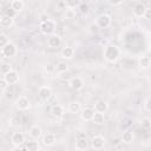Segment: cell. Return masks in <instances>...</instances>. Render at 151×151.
<instances>
[{
    "label": "cell",
    "mask_w": 151,
    "mask_h": 151,
    "mask_svg": "<svg viewBox=\"0 0 151 151\" xmlns=\"http://www.w3.org/2000/svg\"><path fill=\"white\" fill-rule=\"evenodd\" d=\"M0 53H1L2 58H13L18 53V47H17V45L14 42L9 41L4 47H0Z\"/></svg>",
    "instance_id": "cell-3"
},
{
    "label": "cell",
    "mask_w": 151,
    "mask_h": 151,
    "mask_svg": "<svg viewBox=\"0 0 151 151\" xmlns=\"http://www.w3.org/2000/svg\"><path fill=\"white\" fill-rule=\"evenodd\" d=\"M54 71H57V67H55L54 65H52V64H47V66H46V72H47V73H53Z\"/></svg>",
    "instance_id": "cell-36"
},
{
    "label": "cell",
    "mask_w": 151,
    "mask_h": 151,
    "mask_svg": "<svg viewBox=\"0 0 151 151\" xmlns=\"http://www.w3.org/2000/svg\"><path fill=\"white\" fill-rule=\"evenodd\" d=\"M55 67H57V72L58 73H63L65 71H68V65H67L66 61H59L55 65Z\"/></svg>",
    "instance_id": "cell-29"
},
{
    "label": "cell",
    "mask_w": 151,
    "mask_h": 151,
    "mask_svg": "<svg viewBox=\"0 0 151 151\" xmlns=\"http://www.w3.org/2000/svg\"><path fill=\"white\" fill-rule=\"evenodd\" d=\"M25 149L27 151H38L40 150V144L39 142H37V139H32V140H28V142H25Z\"/></svg>",
    "instance_id": "cell-23"
},
{
    "label": "cell",
    "mask_w": 151,
    "mask_h": 151,
    "mask_svg": "<svg viewBox=\"0 0 151 151\" xmlns=\"http://www.w3.org/2000/svg\"><path fill=\"white\" fill-rule=\"evenodd\" d=\"M143 106H144V110H145V111L151 112V97H149V98H146V99H145V101H144Z\"/></svg>",
    "instance_id": "cell-34"
},
{
    "label": "cell",
    "mask_w": 151,
    "mask_h": 151,
    "mask_svg": "<svg viewBox=\"0 0 151 151\" xmlns=\"http://www.w3.org/2000/svg\"><path fill=\"white\" fill-rule=\"evenodd\" d=\"M4 14H5V15H7V17H9V18H13V19H14V18L18 15V12H17V11H15L11 5H9L7 8H5V9H4Z\"/></svg>",
    "instance_id": "cell-28"
},
{
    "label": "cell",
    "mask_w": 151,
    "mask_h": 151,
    "mask_svg": "<svg viewBox=\"0 0 151 151\" xmlns=\"http://www.w3.org/2000/svg\"><path fill=\"white\" fill-rule=\"evenodd\" d=\"M61 45V37L57 33H53L48 35L47 38V46L51 48H58Z\"/></svg>",
    "instance_id": "cell-9"
},
{
    "label": "cell",
    "mask_w": 151,
    "mask_h": 151,
    "mask_svg": "<svg viewBox=\"0 0 151 151\" xmlns=\"http://www.w3.org/2000/svg\"><path fill=\"white\" fill-rule=\"evenodd\" d=\"M90 145V140H87L86 136H79L76 140V149L77 150H86Z\"/></svg>",
    "instance_id": "cell-15"
},
{
    "label": "cell",
    "mask_w": 151,
    "mask_h": 151,
    "mask_svg": "<svg viewBox=\"0 0 151 151\" xmlns=\"http://www.w3.org/2000/svg\"><path fill=\"white\" fill-rule=\"evenodd\" d=\"M78 8H79V12H80L83 15H86V14L90 12V7H88L87 4H83V2H81Z\"/></svg>",
    "instance_id": "cell-31"
},
{
    "label": "cell",
    "mask_w": 151,
    "mask_h": 151,
    "mask_svg": "<svg viewBox=\"0 0 151 151\" xmlns=\"http://www.w3.org/2000/svg\"><path fill=\"white\" fill-rule=\"evenodd\" d=\"M11 143L13 146H22L25 144V134L22 132H13L11 136Z\"/></svg>",
    "instance_id": "cell-8"
},
{
    "label": "cell",
    "mask_w": 151,
    "mask_h": 151,
    "mask_svg": "<svg viewBox=\"0 0 151 151\" xmlns=\"http://www.w3.org/2000/svg\"><path fill=\"white\" fill-rule=\"evenodd\" d=\"M149 32H150V34H151V26H150V28H149Z\"/></svg>",
    "instance_id": "cell-41"
},
{
    "label": "cell",
    "mask_w": 151,
    "mask_h": 151,
    "mask_svg": "<svg viewBox=\"0 0 151 151\" xmlns=\"http://www.w3.org/2000/svg\"><path fill=\"white\" fill-rule=\"evenodd\" d=\"M64 113H65V109L64 106L59 105V104H55L51 107V114L54 119H60L64 117Z\"/></svg>",
    "instance_id": "cell-13"
},
{
    "label": "cell",
    "mask_w": 151,
    "mask_h": 151,
    "mask_svg": "<svg viewBox=\"0 0 151 151\" xmlns=\"http://www.w3.org/2000/svg\"><path fill=\"white\" fill-rule=\"evenodd\" d=\"M81 103L80 101H78V100H72V101H70L68 103V105H67V110H68V112H71V113H79L80 111H81Z\"/></svg>",
    "instance_id": "cell-17"
},
{
    "label": "cell",
    "mask_w": 151,
    "mask_h": 151,
    "mask_svg": "<svg viewBox=\"0 0 151 151\" xmlns=\"http://www.w3.org/2000/svg\"><path fill=\"white\" fill-rule=\"evenodd\" d=\"M107 1H109V4L112 5V6H118V5H120V4L123 2V0H107Z\"/></svg>",
    "instance_id": "cell-38"
},
{
    "label": "cell",
    "mask_w": 151,
    "mask_h": 151,
    "mask_svg": "<svg viewBox=\"0 0 151 151\" xmlns=\"http://www.w3.org/2000/svg\"><path fill=\"white\" fill-rule=\"evenodd\" d=\"M42 144L45 146H53L55 143H57V136L52 132H47L42 136Z\"/></svg>",
    "instance_id": "cell-14"
},
{
    "label": "cell",
    "mask_w": 151,
    "mask_h": 151,
    "mask_svg": "<svg viewBox=\"0 0 151 151\" xmlns=\"http://www.w3.org/2000/svg\"><path fill=\"white\" fill-rule=\"evenodd\" d=\"M92 122L97 125H101L105 123V113H101V112H94V116H93V119Z\"/></svg>",
    "instance_id": "cell-25"
},
{
    "label": "cell",
    "mask_w": 151,
    "mask_h": 151,
    "mask_svg": "<svg viewBox=\"0 0 151 151\" xmlns=\"http://www.w3.org/2000/svg\"><path fill=\"white\" fill-rule=\"evenodd\" d=\"M39 19H40V21H46V20L50 19V17H48V14H46V13H41V14L39 15Z\"/></svg>",
    "instance_id": "cell-39"
},
{
    "label": "cell",
    "mask_w": 151,
    "mask_h": 151,
    "mask_svg": "<svg viewBox=\"0 0 151 151\" xmlns=\"http://www.w3.org/2000/svg\"><path fill=\"white\" fill-rule=\"evenodd\" d=\"M145 9H146L145 5L139 2V4H137V5L133 7V9H132V13H133V15H134L136 18H144V14H145Z\"/></svg>",
    "instance_id": "cell-18"
},
{
    "label": "cell",
    "mask_w": 151,
    "mask_h": 151,
    "mask_svg": "<svg viewBox=\"0 0 151 151\" xmlns=\"http://www.w3.org/2000/svg\"><path fill=\"white\" fill-rule=\"evenodd\" d=\"M111 24H112V18H111V15H109L106 13L98 15L96 19V25L99 28H107L111 26Z\"/></svg>",
    "instance_id": "cell-4"
},
{
    "label": "cell",
    "mask_w": 151,
    "mask_h": 151,
    "mask_svg": "<svg viewBox=\"0 0 151 151\" xmlns=\"http://www.w3.org/2000/svg\"><path fill=\"white\" fill-rule=\"evenodd\" d=\"M13 25H14V19L13 18H9V17H7L5 14L1 15V18H0V26L2 28H9Z\"/></svg>",
    "instance_id": "cell-19"
},
{
    "label": "cell",
    "mask_w": 151,
    "mask_h": 151,
    "mask_svg": "<svg viewBox=\"0 0 151 151\" xmlns=\"http://www.w3.org/2000/svg\"><path fill=\"white\" fill-rule=\"evenodd\" d=\"M134 139V133L131 131V130H125L123 133H122V142L123 143H126V144H130L132 143Z\"/></svg>",
    "instance_id": "cell-24"
},
{
    "label": "cell",
    "mask_w": 151,
    "mask_h": 151,
    "mask_svg": "<svg viewBox=\"0 0 151 151\" xmlns=\"http://www.w3.org/2000/svg\"><path fill=\"white\" fill-rule=\"evenodd\" d=\"M68 86L74 91H79L84 87V80L80 77H72L68 81Z\"/></svg>",
    "instance_id": "cell-11"
},
{
    "label": "cell",
    "mask_w": 151,
    "mask_h": 151,
    "mask_svg": "<svg viewBox=\"0 0 151 151\" xmlns=\"http://www.w3.org/2000/svg\"><path fill=\"white\" fill-rule=\"evenodd\" d=\"M149 123H150V119L145 118V119H143V120H142V126H144V127H150V126H151V124H149Z\"/></svg>",
    "instance_id": "cell-40"
},
{
    "label": "cell",
    "mask_w": 151,
    "mask_h": 151,
    "mask_svg": "<svg viewBox=\"0 0 151 151\" xmlns=\"http://www.w3.org/2000/svg\"><path fill=\"white\" fill-rule=\"evenodd\" d=\"M103 55H104V59H105L107 63L113 64V63H116V61L120 58L122 51H120V48H119L117 45L110 44V45H106V46L104 47V53H103Z\"/></svg>",
    "instance_id": "cell-1"
},
{
    "label": "cell",
    "mask_w": 151,
    "mask_h": 151,
    "mask_svg": "<svg viewBox=\"0 0 151 151\" xmlns=\"http://www.w3.org/2000/svg\"><path fill=\"white\" fill-rule=\"evenodd\" d=\"M55 28H57V24H55V21L52 20V19H48V20H46V21H40V24H39V29H40V32H41L42 34H45V35H51V34H53L54 31H55Z\"/></svg>",
    "instance_id": "cell-2"
},
{
    "label": "cell",
    "mask_w": 151,
    "mask_h": 151,
    "mask_svg": "<svg viewBox=\"0 0 151 151\" xmlns=\"http://www.w3.org/2000/svg\"><path fill=\"white\" fill-rule=\"evenodd\" d=\"M59 78L63 79V80H67V81H70V79H71L72 77H71V74H70L68 71H65V72H63V73H59Z\"/></svg>",
    "instance_id": "cell-35"
},
{
    "label": "cell",
    "mask_w": 151,
    "mask_h": 151,
    "mask_svg": "<svg viewBox=\"0 0 151 151\" xmlns=\"http://www.w3.org/2000/svg\"><path fill=\"white\" fill-rule=\"evenodd\" d=\"M105 143H106L105 138H104L103 136L98 134V136H93V137L91 138V140H90V146H91L93 150H101V149L105 146Z\"/></svg>",
    "instance_id": "cell-5"
},
{
    "label": "cell",
    "mask_w": 151,
    "mask_h": 151,
    "mask_svg": "<svg viewBox=\"0 0 151 151\" xmlns=\"http://www.w3.org/2000/svg\"><path fill=\"white\" fill-rule=\"evenodd\" d=\"M38 96H39V98H40L41 100H44V101L50 100V98L52 97V90H51V87H48V86H46V85L40 86L39 90H38Z\"/></svg>",
    "instance_id": "cell-10"
},
{
    "label": "cell",
    "mask_w": 151,
    "mask_h": 151,
    "mask_svg": "<svg viewBox=\"0 0 151 151\" xmlns=\"http://www.w3.org/2000/svg\"><path fill=\"white\" fill-rule=\"evenodd\" d=\"M64 4L66 6V8L74 9V8L79 7V5L81 4V0H64Z\"/></svg>",
    "instance_id": "cell-26"
},
{
    "label": "cell",
    "mask_w": 151,
    "mask_h": 151,
    "mask_svg": "<svg viewBox=\"0 0 151 151\" xmlns=\"http://www.w3.org/2000/svg\"><path fill=\"white\" fill-rule=\"evenodd\" d=\"M28 134L32 139H39L41 136H42V129L39 126V125H32L28 130Z\"/></svg>",
    "instance_id": "cell-16"
},
{
    "label": "cell",
    "mask_w": 151,
    "mask_h": 151,
    "mask_svg": "<svg viewBox=\"0 0 151 151\" xmlns=\"http://www.w3.org/2000/svg\"><path fill=\"white\" fill-rule=\"evenodd\" d=\"M150 51H151V42H150Z\"/></svg>",
    "instance_id": "cell-42"
},
{
    "label": "cell",
    "mask_w": 151,
    "mask_h": 151,
    "mask_svg": "<svg viewBox=\"0 0 151 151\" xmlns=\"http://www.w3.org/2000/svg\"><path fill=\"white\" fill-rule=\"evenodd\" d=\"M11 70H12V66H11L8 63H2V64H1V66H0V71H1L2 76H4V74H6L7 72H9Z\"/></svg>",
    "instance_id": "cell-32"
},
{
    "label": "cell",
    "mask_w": 151,
    "mask_h": 151,
    "mask_svg": "<svg viewBox=\"0 0 151 151\" xmlns=\"http://www.w3.org/2000/svg\"><path fill=\"white\" fill-rule=\"evenodd\" d=\"M15 107L20 111H26L31 107V100L25 96H20L15 100Z\"/></svg>",
    "instance_id": "cell-6"
},
{
    "label": "cell",
    "mask_w": 151,
    "mask_h": 151,
    "mask_svg": "<svg viewBox=\"0 0 151 151\" xmlns=\"http://www.w3.org/2000/svg\"><path fill=\"white\" fill-rule=\"evenodd\" d=\"M11 40H9V38H8V35L7 34H5V33H0V47H4L6 44H8Z\"/></svg>",
    "instance_id": "cell-30"
},
{
    "label": "cell",
    "mask_w": 151,
    "mask_h": 151,
    "mask_svg": "<svg viewBox=\"0 0 151 151\" xmlns=\"http://www.w3.org/2000/svg\"><path fill=\"white\" fill-rule=\"evenodd\" d=\"M60 55H61L63 59H66V60L72 59L73 55H74V48L71 47V46H66V47H64V48L61 50Z\"/></svg>",
    "instance_id": "cell-21"
},
{
    "label": "cell",
    "mask_w": 151,
    "mask_h": 151,
    "mask_svg": "<svg viewBox=\"0 0 151 151\" xmlns=\"http://www.w3.org/2000/svg\"><path fill=\"white\" fill-rule=\"evenodd\" d=\"M11 6L18 12V13H20L22 9H24V1H19V0H12L11 1Z\"/></svg>",
    "instance_id": "cell-27"
},
{
    "label": "cell",
    "mask_w": 151,
    "mask_h": 151,
    "mask_svg": "<svg viewBox=\"0 0 151 151\" xmlns=\"http://www.w3.org/2000/svg\"><path fill=\"white\" fill-rule=\"evenodd\" d=\"M144 19H146V20H151V8H150V7H146V9H145V14H144Z\"/></svg>",
    "instance_id": "cell-37"
},
{
    "label": "cell",
    "mask_w": 151,
    "mask_h": 151,
    "mask_svg": "<svg viewBox=\"0 0 151 151\" xmlns=\"http://www.w3.org/2000/svg\"><path fill=\"white\" fill-rule=\"evenodd\" d=\"M19 1H24V0H19Z\"/></svg>",
    "instance_id": "cell-44"
},
{
    "label": "cell",
    "mask_w": 151,
    "mask_h": 151,
    "mask_svg": "<svg viewBox=\"0 0 151 151\" xmlns=\"http://www.w3.org/2000/svg\"><path fill=\"white\" fill-rule=\"evenodd\" d=\"M131 1H138V0H131Z\"/></svg>",
    "instance_id": "cell-43"
},
{
    "label": "cell",
    "mask_w": 151,
    "mask_h": 151,
    "mask_svg": "<svg viewBox=\"0 0 151 151\" xmlns=\"http://www.w3.org/2000/svg\"><path fill=\"white\" fill-rule=\"evenodd\" d=\"M107 110H109V104H107V101H105V100H98V101L94 103V111L105 113Z\"/></svg>",
    "instance_id": "cell-22"
},
{
    "label": "cell",
    "mask_w": 151,
    "mask_h": 151,
    "mask_svg": "<svg viewBox=\"0 0 151 151\" xmlns=\"http://www.w3.org/2000/svg\"><path fill=\"white\" fill-rule=\"evenodd\" d=\"M2 77L7 80V83H8L9 85H15V84H18V83H19V79H20L18 71H15V70H13V68H12L9 72H7L6 74H4Z\"/></svg>",
    "instance_id": "cell-7"
},
{
    "label": "cell",
    "mask_w": 151,
    "mask_h": 151,
    "mask_svg": "<svg viewBox=\"0 0 151 151\" xmlns=\"http://www.w3.org/2000/svg\"><path fill=\"white\" fill-rule=\"evenodd\" d=\"M150 65H151V59H150V57H147V55L144 54V55H140V57L138 58V66H139L142 70L149 68Z\"/></svg>",
    "instance_id": "cell-20"
},
{
    "label": "cell",
    "mask_w": 151,
    "mask_h": 151,
    "mask_svg": "<svg viewBox=\"0 0 151 151\" xmlns=\"http://www.w3.org/2000/svg\"><path fill=\"white\" fill-rule=\"evenodd\" d=\"M8 86H9V84L7 83V80L2 77L1 79H0V90H1V93H5L6 92V90L8 88Z\"/></svg>",
    "instance_id": "cell-33"
},
{
    "label": "cell",
    "mask_w": 151,
    "mask_h": 151,
    "mask_svg": "<svg viewBox=\"0 0 151 151\" xmlns=\"http://www.w3.org/2000/svg\"><path fill=\"white\" fill-rule=\"evenodd\" d=\"M94 110L91 109V107H83L81 111L79 112L80 114V118L84 120V122H91L93 119V116H94Z\"/></svg>",
    "instance_id": "cell-12"
}]
</instances>
